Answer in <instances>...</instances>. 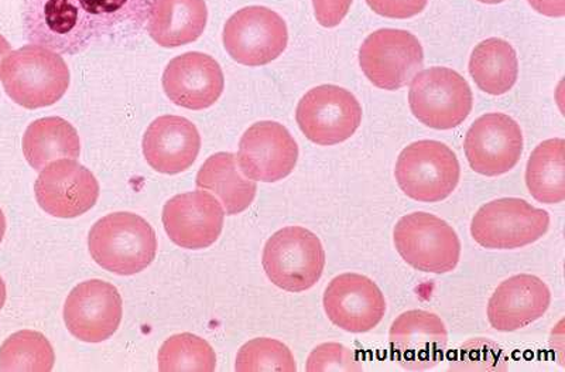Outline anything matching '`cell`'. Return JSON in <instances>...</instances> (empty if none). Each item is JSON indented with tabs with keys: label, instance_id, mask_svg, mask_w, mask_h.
I'll return each mask as SVG.
<instances>
[{
	"label": "cell",
	"instance_id": "obj_19",
	"mask_svg": "<svg viewBox=\"0 0 565 372\" xmlns=\"http://www.w3.org/2000/svg\"><path fill=\"white\" fill-rule=\"evenodd\" d=\"M225 79L221 65L211 55L185 53L171 60L163 74L166 95L180 107L206 109L220 99Z\"/></svg>",
	"mask_w": 565,
	"mask_h": 372
},
{
	"label": "cell",
	"instance_id": "obj_21",
	"mask_svg": "<svg viewBox=\"0 0 565 372\" xmlns=\"http://www.w3.org/2000/svg\"><path fill=\"white\" fill-rule=\"evenodd\" d=\"M201 149L199 129L174 115L154 119L143 137V155L159 173L177 174L194 164Z\"/></svg>",
	"mask_w": 565,
	"mask_h": 372
},
{
	"label": "cell",
	"instance_id": "obj_5",
	"mask_svg": "<svg viewBox=\"0 0 565 372\" xmlns=\"http://www.w3.org/2000/svg\"><path fill=\"white\" fill-rule=\"evenodd\" d=\"M395 178L403 193L420 203H438L457 189L461 168L457 155L437 140H418L398 156Z\"/></svg>",
	"mask_w": 565,
	"mask_h": 372
},
{
	"label": "cell",
	"instance_id": "obj_2",
	"mask_svg": "<svg viewBox=\"0 0 565 372\" xmlns=\"http://www.w3.org/2000/svg\"><path fill=\"white\" fill-rule=\"evenodd\" d=\"M95 263L109 273L130 276L148 268L158 253V238L148 221L134 213H113L89 231Z\"/></svg>",
	"mask_w": 565,
	"mask_h": 372
},
{
	"label": "cell",
	"instance_id": "obj_34",
	"mask_svg": "<svg viewBox=\"0 0 565 372\" xmlns=\"http://www.w3.org/2000/svg\"><path fill=\"white\" fill-rule=\"evenodd\" d=\"M530 7L548 18H563L565 0H527Z\"/></svg>",
	"mask_w": 565,
	"mask_h": 372
},
{
	"label": "cell",
	"instance_id": "obj_25",
	"mask_svg": "<svg viewBox=\"0 0 565 372\" xmlns=\"http://www.w3.org/2000/svg\"><path fill=\"white\" fill-rule=\"evenodd\" d=\"M469 74L483 93L507 94L518 82V54L512 44L502 39L483 40L469 59Z\"/></svg>",
	"mask_w": 565,
	"mask_h": 372
},
{
	"label": "cell",
	"instance_id": "obj_11",
	"mask_svg": "<svg viewBox=\"0 0 565 372\" xmlns=\"http://www.w3.org/2000/svg\"><path fill=\"white\" fill-rule=\"evenodd\" d=\"M289 43L286 22L274 10L249 7L236 12L224 29V46L235 62L260 67L275 62Z\"/></svg>",
	"mask_w": 565,
	"mask_h": 372
},
{
	"label": "cell",
	"instance_id": "obj_14",
	"mask_svg": "<svg viewBox=\"0 0 565 372\" xmlns=\"http://www.w3.org/2000/svg\"><path fill=\"white\" fill-rule=\"evenodd\" d=\"M236 159L247 179L275 183L295 170L299 146L281 124L262 120L242 137Z\"/></svg>",
	"mask_w": 565,
	"mask_h": 372
},
{
	"label": "cell",
	"instance_id": "obj_22",
	"mask_svg": "<svg viewBox=\"0 0 565 372\" xmlns=\"http://www.w3.org/2000/svg\"><path fill=\"white\" fill-rule=\"evenodd\" d=\"M206 20L205 0H154L148 32L159 46H185L204 33Z\"/></svg>",
	"mask_w": 565,
	"mask_h": 372
},
{
	"label": "cell",
	"instance_id": "obj_3",
	"mask_svg": "<svg viewBox=\"0 0 565 372\" xmlns=\"http://www.w3.org/2000/svg\"><path fill=\"white\" fill-rule=\"evenodd\" d=\"M0 77L9 97L28 109L58 103L70 85L68 65L62 55L39 44L10 53Z\"/></svg>",
	"mask_w": 565,
	"mask_h": 372
},
{
	"label": "cell",
	"instance_id": "obj_31",
	"mask_svg": "<svg viewBox=\"0 0 565 372\" xmlns=\"http://www.w3.org/2000/svg\"><path fill=\"white\" fill-rule=\"evenodd\" d=\"M309 372H361L360 357L355 351L338 343H326L316 347L307 360Z\"/></svg>",
	"mask_w": 565,
	"mask_h": 372
},
{
	"label": "cell",
	"instance_id": "obj_35",
	"mask_svg": "<svg viewBox=\"0 0 565 372\" xmlns=\"http://www.w3.org/2000/svg\"><path fill=\"white\" fill-rule=\"evenodd\" d=\"M10 53H12V46H10L8 40L0 34V74H2L3 62L9 57Z\"/></svg>",
	"mask_w": 565,
	"mask_h": 372
},
{
	"label": "cell",
	"instance_id": "obj_7",
	"mask_svg": "<svg viewBox=\"0 0 565 372\" xmlns=\"http://www.w3.org/2000/svg\"><path fill=\"white\" fill-rule=\"evenodd\" d=\"M408 104L423 125L448 130L469 117L473 97L461 74L447 67H433L418 72L412 79Z\"/></svg>",
	"mask_w": 565,
	"mask_h": 372
},
{
	"label": "cell",
	"instance_id": "obj_8",
	"mask_svg": "<svg viewBox=\"0 0 565 372\" xmlns=\"http://www.w3.org/2000/svg\"><path fill=\"white\" fill-rule=\"evenodd\" d=\"M550 227L547 211L526 200L499 199L482 205L473 215L471 235L487 249H518L536 243Z\"/></svg>",
	"mask_w": 565,
	"mask_h": 372
},
{
	"label": "cell",
	"instance_id": "obj_27",
	"mask_svg": "<svg viewBox=\"0 0 565 372\" xmlns=\"http://www.w3.org/2000/svg\"><path fill=\"white\" fill-rule=\"evenodd\" d=\"M54 363L53 346L39 331H19L0 347V371L49 372Z\"/></svg>",
	"mask_w": 565,
	"mask_h": 372
},
{
	"label": "cell",
	"instance_id": "obj_16",
	"mask_svg": "<svg viewBox=\"0 0 565 372\" xmlns=\"http://www.w3.org/2000/svg\"><path fill=\"white\" fill-rule=\"evenodd\" d=\"M322 304L328 319L348 333H367L386 313V300L380 286L360 274H342L332 279Z\"/></svg>",
	"mask_w": 565,
	"mask_h": 372
},
{
	"label": "cell",
	"instance_id": "obj_30",
	"mask_svg": "<svg viewBox=\"0 0 565 372\" xmlns=\"http://www.w3.org/2000/svg\"><path fill=\"white\" fill-rule=\"evenodd\" d=\"M451 370L463 371H504L507 357L501 347L488 339H473L457 351L451 361Z\"/></svg>",
	"mask_w": 565,
	"mask_h": 372
},
{
	"label": "cell",
	"instance_id": "obj_23",
	"mask_svg": "<svg viewBox=\"0 0 565 372\" xmlns=\"http://www.w3.org/2000/svg\"><path fill=\"white\" fill-rule=\"evenodd\" d=\"M196 188L218 195L226 214L236 215L250 208L256 198L257 185L239 169L234 153H216L196 174Z\"/></svg>",
	"mask_w": 565,
	"mask_h": 372
},
{
	"label": "cell",
	"instance_id": "obj_18",
	"mask_svg": "<svg viewBox=\"0 0 565 372\" xmlns=\"http://www.w3.org/2000/svg\"><path fill=\"white\" fill-rule=\"evenodd\" d=\"M224 220L218 200L204 191L175 195L163 210L166 233L184 249L209 248L220 238Z\"/></svg>",
	"mask_w": 565,
	"mask_h": 372
},
{
	"label": "cell",
	"instance_id": "obj_32",
	"mask_svg": "<svg viewBox=\"0 0 565 372\" xmlns=\"http://www.w3.org/2000/svg\"><path fill=\"white\" fill-rule=\"evenodd\" d=\"M428 0H366L373 12L391 19H411L423 12Z\"/></svg>",
	"mask_w": 565,
	"mask_h": 372
},
{
	"label": "cell",
	"instance_id": "obj_37",
	"mask_svg": "<svg viewBox=\"0 0 565 372\" xmlns=\"http://www.w3.org/2000/svg\"><path fill=\"white\" fill-rule=\"evenodd\" d=\"M4 231H7V219H4L3 211L0 210V243H2Z\"/></svg>",
	"mask_w": 565,
	"mask_h": 372
},
{
	"label": "cell",
	"instance_id": "obj_4",
	"mask_svg": "<svg viewBox=\"0 0 565 372\" xmlns=\"http://www.w3.org/2000/svg\"><path fill=\"white\" fill-rule=\"evenodd\" d=\"M262 265L277 288L301 294L311 289L324 273V246L310 230L286 227L267 241Z\"/></svg>",
	"mask_w": 565,
	"mask_h": 372
},
{
	"label": "cell",
	"instance_id": "obj_29",
	"mask_svg": "<svg viewBox=\"0 0 565 372\" xmlns=\"http://www.w3.org/2000/svg\"><path fill=\"white\" fill-rule=\"evenodd\" d=\"M235 370L239 372H296L295 355L289 347L275 339L250 340L236 355Z\"/></svg>",
	"mask_w": 565,
	"mask_h": 372
},
{
	"label": "cell",
	"instance_id": "obj_36",
	"mask_svg": "<svg viewBox=\"0 0 565 372\" xmlns=\"http://www.w3.org/2000/svg\"><path fill=\"white\" fill-rule=\"evenodd\" d=\"M4 301H7V285H4L3 279L0 278V310H2Z\"/></svg>",
	"mask_w": 565,
	"mask_h": 372
},
{
	"label": "cell",
	"instance_id": "obj_12",
	"mask_svg": "<svg viewBox=\"0 0 565 372\" xmlns=\"http://www.w3.org/2000/svg\"><path fill=\"white\" fill-rule=\"evenodd\" d=\"M122 298L108 281L90 279L75 286L64 305V321L71 334L85 343H100L119 329Z\"/></svg>",
	"mask_w": 565,
	"mask_h": 372
},
{
	"label": "cell",
	"instance_id": "obj_1",
	"mask_svg": "<svg viewBox=\"0 0 565 372\" xmlns=\"http://www.w3.org/2000/svg\"><path fill=\"white\" fill-rule=\"evenodd\" d=\"M154 0H23L24 39L58 54L138 39Z\"/></svg>",
	"mask_w": 565,
	"mask_h": 372
},
{
	"label": "cell",
	"instance_id": "obj_13",
	"mask_svg": "<svg viewBox=\"0 0 565 372\" xmlns=\"http://www.w3.org/2000/svg\"><path fill=\"white\" fill-rule=\"evenodd\" d=\"M463 148L473 172L497 178L511 172L521 160L522 129L507 114H486L469 128Z\"/></svg>",
	"mask_w": 565,
	"mask_h": 372
},
{
	"label": "cell",
	"instance_id": "obj_26",
	"mask_svg": "<svg viewBox=\"0 0 565 372\" xmlns=\"http://www.w3.org/2000/svg\"><path fill=\"white\" fill-rule=\"evenodd\" d=\"M565 142L562 138L544 140L530 156L526 185L530 194L543 204L565 200Z\"/></svg>",
	"mask_w": 565,
	"mask_h": 372
},
{
	"label": "cell",
	"instance_id": "obj_38",
	"mask_svg": "<svg viewBox=\"0 0 565 372\" xmlns=\"http://www.w3.org/2000/svg\"><path fill=\"white\" fill-rule=\"evenodd\" d=\"M478 2L487 4H498L504 2V0H478Z\"/></svg>",
	"mask_w": 565,
	"mask_h": 372
},
{
	"label": "cell",
	"instance_id": "obj_24",
	"mask_svg": "<svg viewBox=\"0 0 565 372\" xmlns=\"http://www.w3.org/2000/svg\"><path fill=\"white\" fill-rule=\"evenodd\" d=\"M23 153L38 172H42L45 166L57 159L77 160L81 153L78 132L63 118L34 120L24 134Z\"/></svg>",
	"mask_w": 565,
	"mask_h": 372
},
{
	"label": "cell",
	"instance_id": "obj_20",
	"mask_svg": "<svg viewBox=\"0 0 565 372\" xmlns=\"http://www.w3.org/2000/svg\"><path fill=\"white\" fill-rule=\"evenodd\" d=\"M552 304L548 286L537 276H512L493 291L488 304L489 323L494 330L516 331L542 319Z\"/></svg>",
	"mask_w": 565,
	"mask_h": 372
},
{
	"label": "cell",
	"instance_id": "obj_17",
	"mask_svg": "<svg viewBox=\"0 0 565 372\" xmlns=\"http://www.w3.org/2000/svg\"><path fill=\"white\" fill-rule=\"evenodd\" d=\"M393 359L408 371H427L441 363L448 331L441 318L426 310H408L393 321L388 331Z\"/></svg>",
	"mask_w": 565,
	"mask_h": 372
},
{
	"label": "cell",
	"instance_id": "obj_6",
	"mask_svg": "<svg viewBox=\"0 0 565 372\" xmlns=\"http://www.w3.org/2000/svg\"><path fill=\"white\" fill-rule=\"evenodd\" d=\"M393 241L398 255L420 273H452L461 258V241L451 225L423 211L398 220Z\"/></svg>",
	"mask_w": 565,
	"mask_h": 372
},
{
	"label": "cell",
	"instance_id": "obj_9",
	"mask_svg": "<svg viewBox=\"0 0 565 372\" xmlns=\"http://www.w3.org/2000/svg\"><path fill=\"white\" fill-rule=\"evenodd\" d=\"M297 124L306 138L320 146H334L353 137L362 124V107L355 95L338 85H320L300 99Z\"/></svg>",
	"mask_w": 565,
	"mask_h": 372
},
{
	"label": "cell",
	"instance_id": "obj_10",
	"mask_svg": "<svg viewBox=\"0 0 565 372\" xmlns=\"http://www.w3.org/2000/svg\"><path fill=\"white\" fill-rule=\"evenodd\" d=\"M360 64L363 74L375 87L396 92L411 84L423 68L422 43L406 30H377L363 42Z\"/></svg>",
	"mask_w": 565,
	"mask_h": 372
},
{
	"label": "cell",
	"instance_id": "obj_15",
	"mask_svg": "<svg viewBox=\"0 0 565 372\" xmlns=\"http://www.w3.org/2000/svg\"><path fill=\"white\" fill-rule=\"evenodd\" d=\"M34 193L45 213L57 219H75L97 204L99 184L93 172L77 160H55L40 172Z\"/></svg>",
	"mask_w": 565,
	"mask_h": 372
},
{
	"label": "cell",
	"instance_id": "obj_33",
	"mask_svg": "<svg viewBox=\"0 0 565 372\" xmlns=\"http://www.w3.org/2000/svg\"><path fill=\"white\" fill-rule=\"evenodd\" d=\"M318 23L324 28H335L350 12L352 0H312Z\"/></svg>",
	"mask_w": 565,
	"mask_h": 372
},
{
	"label": "cell",
	"instance_id": "obj_28",
	"mask_svg": "<svg viewBox=\"0 0 565 372\" xmlns=\"http://www.w3.org/2000/svg\"><path fill=\"white\" fill-rule=\"evenodd\" d=\"M159 370L166 372H212L216 355L209 341L183 333L170 337L159 351Z\"/></svg>",
	"mask_w": 565,
	"mask_h": 372
}]
</instances>
